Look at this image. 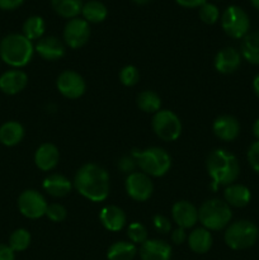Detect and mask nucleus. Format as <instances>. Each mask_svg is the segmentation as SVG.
Returning a JSON list of instances; mask_svg holds the SVG:
<instances>
[{"label":"nucleus","mask_w":259,"mask_h":260,"mask_svg":"<svg viewBox=\"0 0 259 260\" xmlns=\"http://www.w3.org/2000/svg\"><path fill=\"white\" fill-rule=\"evenodd\" d=\"M46 216L50 218L53 222H61L66 218L68 212H66V208L62 205H58V203H52V205H48L47 210H46Z\"/></svg>","instance_id":"35"},{"label":"nucleus","mask_w":259,"mask_h":260,"mask_svg":"<svg viewBox=\"0 0 259 260\" xmlns=\"http://www.w3.org/2000/svg\"><path fill=\"white\" fill-rule=\"evenodd\" d=\"M137 254V248L130 241H116L107 251L108 260H132Z\"/></svg>","instance_id":"27"},{"label":"nucleus","mask_w":259,"mask_h":260,"mask_svg":"<svg viewBox=\"0 0 259 260\" xmlns=\"http://www.w3.org/2000/svg\"><path fill=\"white\" fill-rule=\"evenodd\" d=\"M152 129L163 141H175L182 134V122L174 112L160 109L152 117Z\"/></svg>","instance_id":"8"},{"label":"nucleus","mask_w":259,"mask_h":260,"mask_svg":"<svg viewBox=\"0 0 259 260\" xmlns=\"http://www.w3.org/2000/svg\"><path fill=\"white\" fill-rule=\"evenodd\" d=\"M137 107L145 113H156L161 108V99L155 91L144 90L137 95Z\"/></svg>","instance_id":"29"},{"label":"nucleus","mask_w":259,"mask_h":260,"mask_svg":"<svg viewBox=\"0 0 259 260\" xmlns=\"http://www.w3.org/2000/svg\"><path fill=\"white\" fill-rule=\"evenodd\" d=\"M43 189L50 196L61 198L68 196L73 189V184L66 177L61 174H51L43 180Z\"/></svg>","instance_id":"22"},{"label":"nucleus","mask_w":259,"mask_h":260,"mask_svg":"<svg viewBox=\"0 0 259 260\" xmlns=\"http://www.w3.org/2000/svg\"><path fill=\"white\" fill-rule=\"evenodd\" d=\"M24 137V128L19 122L8 121L0 127V142L5 146H15Z\"/></svg>","instance_id":"24"},{"label":"nucleus","mask_w":259,"mask_h":260,"mask_svg":"<svg viewBox=\"0 0 259 260\" xmlns=\"http://www.w3.org/2000/svg\"><path fill=\"white\" fill-rule=\"evenodd\" d=\"M134 3H136V4H140V5H144V4H147V3L150 2V0H132Z\"/></svg>","instance_id":"44"},{"label":"nucleus","mask_w":259,"mask_h":260,"mask_svg":"<svg viewBox=\"0 0 259 260\" xmlns=\"http://www.w3.org/2000/svg\"><path fill=\"white\" fill-rule=\"evenodd\" d=\"M35 51L42 58L47 61L60 60L65 56V45L55 36H47L38 40L35 46Z\"/></svg>","instance_id":"16"},{"label":"nucleus","mask_w":259,"mask_h":260,"mask_svg":"<svg viewBox=\"0 0 259 260\" xmlns=\"http://www.w3.org/2000/svg\"><path fill=\"white\" fill-rule=\"evenodd\" d=\"M30 244V234L25 229H18L10 235L9 246L14 251H24Z\"/></svg>","instance_id":"31"},{"label":"nucleus","mask_w":259,"mask_h":260,"mask_svg":"<svg viewBox=\"0 0 259 260\" xmlns=\"http://www.w3.org/2000/svg\"><path fill=\"white\" fill-rule=\"evenodd\" d=\"M99 220L108 231L122 230L126 225V213L118 206H106L99 213Z\"/></svg>","instance_id":"20"},{"label":"nucleus","mask_w":259,"mask_h":260,"mask_svg":"<svg viewBox=\"0 0 259 260\" xmlns=\"http://www.w3.org/2000/svg\"><path fill=\"white\" fill-rule=\"evenodd\" d=\"M213 134L216 137L226 142L234 141L240 134V123L238 119L230 114H223L217 117L213 122Z\"/></svg>","instance_id":"15"},{"label":"nucleus","mask_w":259,"mask_h":260,"mask_svg":"<svg viewBox=\"0 0 259 260\" xmlns=\"http://www.w3.org/2000/svg\"><path fill=\"white\" fill-rule=\"evenodd\" d=\"M52 8L58 15L68 19L76 18L83 9V0H51Z\"/></svg>","instance_id":"28"},{"label":"nucleus","mask_w":259,"mask_h":260,"mask_svg":"<svg viewBox=\"0 0 259 260\" xmlns=\"http://www.w3.org/2000/svg\"><path fill=\"white\" fill-rule=\"evenodd\" d=\"M58 159H60V154H58L57 147L50 142L41 145L35 154L36 165L42 172H50L55 169L58 164Z\"/></svg>","instance_id":"19"},{"label":"nucleus","mask_w":259,"mask_h":260,"mask_svg":"<svg viewBox=\"0 0 259 260\" xmlns=\"http://www.w3.org/2000/svg\"><path fill=\"white\" fill-rule=\"evenodd\" d=\"M81 14H83L84 19L88 23H101L107 18L108 10H107V7L102 2L89 0V2L83 4Z\"/></svg>","instance_id":"26"},{"label":"nucleus","mask_w":259,"mask_h":260,"mask_svg":"<svg viewBox=\"0 0 259 260\" xmlns=\"http://www.w3.org/2000/svg\"><path fill=\"white\" fill-rule=\"evenodd\" d=\"M35 47L32 41L19 33L5 36L0 42V60L13 68H23L32 60Z\"/></svg>","instance_id":"3"},{"label":"nucleus","mask_w":259,"mask_h":260,"mask_svg":"<svg viewBox=\"0 0 259 260\" xmlns=\"http://www.w3.org/2000/svg\"><path fill=\"white\" fill-rule=\"evenodd\" d=\"M175 3L184 8H201L207 0H175Z\"/></svg>","instance_id":"41"},{"label":"nucleus","mask_w":259,"mask_h":260,"mask_svg":"<svg viewBox=\"0 0 259 260\" xmlns=\"http://www.w3.org/2000/svg\"><path fill=\"white\" fill-rule=\"evenodd\" d=\"M185 240H187V234H185L184 229L178 228L172 233V241L175 245H180V244L184 243Z\"/></svg>","instance_id":"38"},{"label":"nucleus","mask_w":259,"mask_h":260,"mask_svg":"<svg viewBox=\"0 0 259 260\" xmlns=\"http://www.w3.org/2000/svg\"><path fill=\"white\" fill-rule=\"evenodd\" d=\"M258 240H259V236H258Z\"/></svg>","instance_id":"46"},{"label":"nucleus","mask_w":259,"mask_h":260,"mask_svg":"<svg viewBox=\"0 0 259 260\" xmlns=\"http://www.w3.org/2000/svg\"><path fill=\"white\" fill-rule=\"evenodd\" d=\"M152 222H154L155 229H156V230L161 234H168L170 230H172L170 221L163 215L154 216V220H152Z\"/></svg>","instance_id":"37"},{"label":"nucleus","mask_w":259,"mask_h":260,"mask_svg":"<svg viewBox=\"0 0 259 260\" xmlns=\"http://www.w3.org/2000/svg\"><path fill=\"white\" fill-rule=\"evenodd\" d=\"M46 30L45 20L38 15H32L23 23V36L29 41L41 40Z\"/></svg>","instance_id":"30"},{"label":"nucleus","mask_w":259,"mask_h":260,"mask_svg":"<svg viewBox=\"0 0 259 260\" xmlns=\"http://www.w3.org/2000/svg\"><path fill=\"white\" fill-rule=\"evenodd\" d=\"M206 168L212 178V189L217 190L221 185L234 184L240 175V164L238 157L228 150H213L206 160Z\"/></svg>","instance_id":"2"},{"label":"nucleus","mask_w":259,"mask_h":260,"mask_svg":"<svg viewBox=\"0 0 259 260\" xmlns=\"http://www.w3.org/2000/svg\"><path fill=\"white\" fill-rule=\"evenodd\" d=\"M132 155L136 157L137 165L142 170V173L149 177H163L169 172L172 167L170 155L160 147H149L140 152L135 150Z\"/></svg>","instance_id":"6"},{"label":"nucleus","mask_w":259,"mask_h":260,"mask_svg":"<svg viewBox=\"0 0 259 260\" xmlns=\"http://www.w3.org/2000/svg\"><path fill=\"white\" fill-rule=\"evenodd\" d=\"M221 27L229 37L243 40L250 29V19L243 8L231 5L221 15Z\"/></svg>","instance_id":"7"},{"label":"nucleus","mask_w":259,"mask_h":260,"mask_svg":"<svg viewBox=\"0 0 259 260\" xmlns=\"http://www.w3.org/2000/svg\"><path fill=\"white\" fill-rule=\"evenodd\" d=\"M15 253L12 250L9 245L0 244V260H14Z\"/></svg>","instance_id":"40"},{"label":"nucleus","mask_w":259,"mask_h":260,"mask_svg":"<svg viewBox=\"0 0 259 260\" xmlns=\"http://www.w3.org/2000/svg\"><path fill=\"white\" fill-rule=\"evenodd\" d=\"M127 235H128L130 240L132 244H142L147 240V230L142 223L140 222H134L128 226V230H127Z\"/></svg>","instance_id":"33"},{"label":"nucleus","mask_w":259,"mask_h":260,"mask_svg":"<svg viewBox=\"0 0 259 260\" xmlns=\"http://www.w3.org/2000/svg\"><path fill=\"white\" fill-rule=\"evenodd\" d=\"M140 256L141 260H170L172 246L164 240L147 239L140 246Z\"/></svg>","instance_id":"14"},{"label":"nucleus","mask_w":259,"mask_h":260,"mask_svg":"<svg viewBox=\"0 0 259 260\" xmlns=\"http://www.w3.org/2000/svg\"><path fill=\"white\" fill-rule=\"evenodd\" d=\"M258 236L259 229L255 223L249 220H239L226 228L223 239L233 250H246L255 245Z\"/></svg>","instance_id":"5"},{"label":"nucleus","mask_w":259,"mask_h":260,"mask_svg":"<svg viewBox=\"0 0 259 260\" xmlns=\"http://www.w3.org/2000/svg\"><path fill=\"white\" fill-rule=\"evenodd\" d=\"M223 198H225V202L230 207L243 208L250 203L251 192L246 185L234 183V184L228 185L225 188V190H223Z\"/></svg>","instance_id":"21"},{"label":"nucleus","mask_w":259,"mask_h":260,"mask_svg":"<svg viewBox=\"0 0 259 260\" xmlns=\"http://www.w3.org/2000/svg\"><path fill=\"white\" fill-rule=\"evenodd\" d=\"M28 76L24 71L18 70H8L0 76V90L8 95H14L20 93L23 89L27 86Z\"/></svg>","instance_id":"17"},{"label":"nucleus","mask_w":259,"mask_h":260,"mask_svg":"<svg viewBox=\"0 0 259 260\" xmlns=\"http://www.w3.org/2000/svg\"><path fill=\"white\" fill-rule=\"evenodd\" d=\"M246 157H248V162L250 165L251 169L259 175V141H254L253 144L249 146L248 154H246Z\"/></svg>","instance_id":"36"},{"label":"nucleus","mask_w":259,"mask_h":260,"mask_svg":"<svg viewBox=\"0 0 259 260\" xmlns=\"http://www.w3.org/2000/svg\"><path fill=\"white\" fill-rule=\"evenodd\" d=\"M119 80H121V83L126 86L136 85L140 80V73L139 70H137L136 66H124V68L119 71Z\"/></svg>","instance_id":"34"},{"label":"nucleus","mask_w":259,"mask_h":260,"mask_svg":"<svg viewBox=\"0 0 259 260\" xmlns=\"http://www.w3.org/2000/svg\"><path fill=\"white\" fill-rule=\"evenodd\" d=\"M212 235L205 228H200L193 230L188 236V245L190 250L197 254H205L212 246Z\"/></svg>","instance_id":"25"},{"label":"nucleus","mask_w":259,"mask_h":260,"mask_svg":"<svg viewBox=\"0 0 259 260\" xmlns=\"http://www.w3.org/2000/svg\"><path fill=\"white\" fill-rule=\"evenodd\" d=\"M24 3V0H0L2 10H15Z\"/></svg>","instance_id":"39"},{"label":"nucleus","mask_w":259,"mask_h":260,"mask_svg":"<svg viewBox=\"0 0 259 260\" xmlns=\"http://www.w3.org/2000/svg\"><path fill=\"white\" fill-rule=\"evenodd\" d=\"M126 192L136 202H145L151 197L154 192V184L149 175L141 172L131 173L126 178Z\"/></svg>","instance_id":"10"},{"label":"nucleus","mask_w":259,"mask_h":260,"mask_svg":"<svg viewBox=\"0 0 259 260\" xmlns=\"http://www.w3.org/2000/svg\"><path fill=\"white\" fill-rule=\"evenodd\" d=\"M253 90L254 94L256 95V98L259 99V74H256L253 79Z\"/></svg>","instance_id":"42"},{"label":"nucleus","mask_w":259,"mask_h":260,"mask_svg":"<svg viewBox=\"0 0 259 260\" xmlns=\"http://www.w3.org/2000/svg\"><path fill=\"white\" fill-rule=\"evenodd\" d=\"M241 53L234 47H225L218 51L215 57V68L221 74H233L240 68Z\"/></svg>","instance_id":"18"},{"label":"nucleus","mask_w":259,"mask_h":260,"mask_svg":"<svg viewBox=\"0 0 259 260\" xmlns=\"http://www.w3.org/2000/svg\"><path fill=\"white\" fill-rule=\"evenodd\" d=\"M233 218L231 207L225 201L208 200L198 210V221L208 231H220L228 228Z\"/></svg>","instance_id":"4"},{"label":"nucleus","mask_w":259,"mask_h":260,"mask_svg":"<svg viewBox=\"0 0 259 260\" xmlns=\"http://www.w3.org/2000/svg\"><path fill=\"white\" fill-rule=\"evenodd\" d=\"M250 3H251V5L255 8V9L259 10V0H250Z\"/></svg>","instance_id":"45"},{"label":"nucleus","mask_w":259,"mask_h":260,"mask_svg":"<svg viewBox=\"0 0 259 260\" xmlns=\"http://www.w3.org/2000/svg\"><path fill=\"white\" fill-rule=\"evenodd\" d=\"M48 205L40 192L33 189L24 190L18 197V208L24 217L36 220L46 215Z\"/></svg>","instance_id":"9"},{"label":"nucleus","mask_w":259,"mask_h":260,"mask_svg":"<svg viewBox=\"0 0 259 260\" xmlns=\"http://www.w3.org/2000/svg\"><path fill=\"white\" fill-rule=\"evenodd\" d=\"M172 216L178 228L190 229L198 222V210L188 201L175 202L172 208Z\"/></svg>","instance_id":"13"},{"label":"nucleus","mask_w":259,"mask_h":260,"mask_svg":"<svg viewBox=\"0 0 259 260\" xmlns=\"http://www.w3.org/2000/svg\"><path fill=\"white\" fill-rule=\"evenodd\" d=\"M74 187L86 200L103 202L109 194V175L104 168L89 162L76 172Z\"/></svg>","instance_id":"1"},{"label":"nucleus","mask_w":259,"mask_h":260,"mask_svg":"<svg viewBox=\"0 0 259 260\" xmlns=\"http://www.w3.org/2000/svg\"><path fill=\"white\" fill-rule=\"evenodd\" d=\"M200 14L201 20L206 24H215L218 19H220V10L216 5L210 4V3H206L202 7L200 8Z\"/></svg>","instance_id":"32"},{"label":"nucleus","mask_w":259,"mask_h":260,"mask_svg":"<svg viewBox=\"0 0 259 260\" xmlns=\"http://www.w3.org/2000/svg\"><path fill=\"white\" fill-rule=\"evenodd\" d=\"M251 131H253L254 137L259 141V118L255 119V122L253 123V128H251Z\"/></svg>","instance_id":"43"},{"label":"nucleus","mask_w":259,"mask_h":260,"mask_svg":"<svg viewBox=\"0 0 259 260\" xmlns=\"http://www.w3.org/2000/svg\"><path fill=\"white\" fill-rule=\"evenodd\" d=\"M58 91L68 99H78L85 93L86 84L80 74L73 70H66L58 75L56 81Z\"/></svg>","instance_id":"12"},{"label":"nucleus","mask_w":259,"mask_h":260,"mask_svg":"<svg viewBox=\"0 0 259 260\" xmlns=\"http://www.w3.org/2000/svg\"><path fill=\"white\" fill-rule=\"evenodd\" d=\"M240 53L249 63L259 66V30L248 33L241 40Z\"/></svg>","instance_id":"23"},{"label":"nucleus","mask_w":259,"mask_h":260,"mask_svg":"<svg viewBox=\"0 0 259 260\" xmlns=\"http://www.w3.org/2000/svg\"><path fill=\"white\" fill-rule=\"evenodd\" d=\"M90 37V27L85 19L73 18L66 23L63 28V40L70 48H80L85 45Z\"/></svg>","instance_id":"11"}]
</instances>
